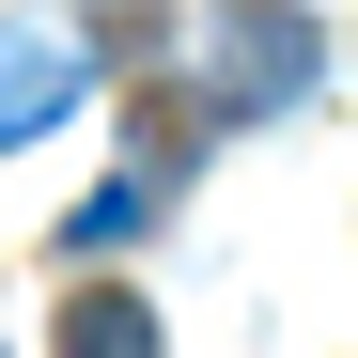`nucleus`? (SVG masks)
Segmentation results:
<instances>
[{
  "label": "nucleus",
  "mask_w": 358,
  "mask_h": 358,
  "mask_svg": "<svg viewBox=\"0 0 358 358\" xmlns=\"http://www.w3.org/2000/svg\"><path fill=\"white\" fill-rule=\"evenodd\" d=\"M312 78H327V31L296 0H203V109L218 125H280V109H312Z\"/></svg>",
  "instance_id": "1"
},
{
  "label": "nucleus",
  "mask_w": 358,
  "mask_h": 358,
  "mask_svg": "<svg viewBox=\"0 0 358 358\" xmlns=\"http://www.w3.org/2000/svg\"><path fill=\"white\" fill-rule=\"evenodd\" d=\"M78 94H94V47H78V31H16V16H0V156L47 141Z\"/></svg>",
  "instance_id": "2"
},
{
  "label": "nucleus",
  "mask_w": 358,
  "mask_h": 358,
  "mask_svg": "<svg viewBox=\"0 0 358 358\" xmlns=\"http://www.w3.org/2000/svg\"><path fill=\"white\" fill-rule=\"evenodd\" d=\"M63 358H156V312H141V296H63Z\"/></svg>",
  "instance_id": "3"
},
{
  "label": "nucleus",
  "mask_w": 358,
  "mask_h": 358,
  "mask_svg": "<svg viewBox=\"0 0 358 358\" xmlns=\"http://www.w3.org/2000/svg\"><path fill=\"white\" fill-rule=\"evenodd\" d=\"M141 218H156V171H109V187H94V203L63 218V250H125Z\"/></svg>",
  "instance_id": "4"
}]
</instances>
